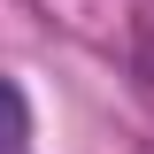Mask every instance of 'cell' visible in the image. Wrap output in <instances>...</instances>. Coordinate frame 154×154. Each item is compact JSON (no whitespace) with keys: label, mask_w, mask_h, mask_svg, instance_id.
Returning <instances> with one entry per match:
<instances>
[{"label":"cell","mask_w":154,"mask_h":154,"mask_svg":"<svg viewBox=\"0 0 154 154\" xmlns=\"http://www.w3.org/2000/svg\"><path fill=\"white\" fill-rule=\"evenodd\" d=\"M31 146V108H23V93L0 77V154H23Z\"/></svg>","instance_id":"obj_1"}]
</instances>
